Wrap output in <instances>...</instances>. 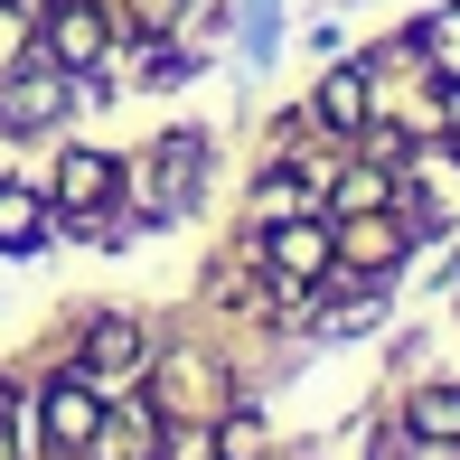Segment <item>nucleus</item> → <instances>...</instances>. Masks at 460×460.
<instances>
[{
	"label": "nucleus",
	"mask_w": 460,
	"mask_h": 460,
	"mask_svg": "<svg viewBox=\"0 0 460 460\" xmlns=\"http://www.w3.org/2000/svg\"><path fill=\"white\" fill-rule=\"evenodd\" d=\"M273 10H282V0H244V57L273 48Z\"/></svg>",
	"instance_id": "f8f14e48"
},
{
	"label": "nucleus",
	"mask_w": 460,
	"mask_h": 460,
	"mask_svg": "<svg viewBox=\"0 0 460 460\" xmlns=\"http://www.w3.org/2000/svg\"><path fill=\"white\" fill-rule=\"evenodd\" d=\"M273 263H282L291 282L329 273V226H273Z\"/></svg>",
	"instance_id": "0eeeda50"
},
{
	"label": "nucleus",
	"mask_w": 460,
	"mask_h": 460,
	"mask_svg": "<svg viewBox=\"0 0 460 460\" xmlns=\"http://www.w3.org/2000/svg\"><path fill=\"white\" fill-rule=\"evenodd\" d=\"M48 235V217H38L29 188H0V254H29V244Z\"/></svg>",
	"instance_id": "9b49d317"
},
{
	"label": "nucleus",
	"mask_w": 460,
	"mask_h": 460,
	"mask_svg": "<svg viewBox=\"0 0 460 460\" xmlns=\"http://www.w3.org/2000/svg\"><path fill=\"white\" fill-rule=\"evenodd\" d=\"M404 423H413V442H460V385H423Z\"/></svg>",
	"instance_id": "6e6552de"
},
{
	"label": "nucleus",
	"mask_w": 460,
	"mask_h": 460,
	"mask_svg": "<svg viewBox=\"0 0 460 460\" xmlns=\"http://www.w3.org/2000/svg\"><path fill=\"white\" fill-rule=\"evenodd\" d=\"M320 122L329 132H367V66H348V75L320 85Z\"/></svg>",
	"instance_id": "1a4fd4ad"
},
{
	"label": "nucleus",
	"mask_w": 460,
	"mask_h": 460,
	"mask_svg": "<svg viewBox=\"0 0 460 460\" xmlns=\"http://www.w3.org/2000/svg\"><path fill=\"white\" fill-rule=\"evenodd\" d=\"M19 48H29V19H19V10H10V0H0V75H10V66H19Z\"/></svg>",
	"instance_id": "ddd939ff"
},
{
	"label": "nucleus",
	"mask_w": 460,
	"mask_h": 460,
	"mask_svg": "<svg viewBox=\"0 0 460 460\" xmlns=\"http://www.w3.org/2000/svg\"><path fill=\"white\" fill-rule=\"evenodd\" d=\"M66 113V75H19V85H0V122L10 132H38V122Z\"/></svg>",
	"instance_id": "20e7f679"
},
{
	"label": "nucleus",
	"mask_w": 460,
	"mask_h": 460,
	"mask_svg": "<svg viewBox=\"0 0 460 460\" xmlns=\"http://www.w3.org/2000/svg\"><path fill=\"white\" fill-rule=\"evenodd\" d=\"M85 367H94V376H132V367H141V320L103 310V320L85 329Z\"/></svg>",
	"instance_id": "39448f33"
},
{
	"label": "nucleus",
	"mask_w": 460,
	"mask_h": 460,
	"mask_svg": "<svg viewBox=\"0 0 460 460\" xmlns=\"http://www.w3.org/2000/svg\"><path fill=\"white\" fill-rule=\"evenodd\" d=\"M413 48L432 57V75H442V85H460V0H451V10H432L423 29H413Z\"/></svg>",
	"instance_id": "9d476101"
},
{
	"label": "nucleus",
	"mask_w": 460,
	"mask_h": 460,
	"mask_svg": "<svg viewBox=\"0 0 460 460\" xmlns=\"http://www.w3.org/2000/svg\"><path fill=\"white\" fill-rule=\"evenodd\" d=\"M38 423H48V442H57V451H94V442H103V404H94L85 376H57L48 404H38Z\"/></svg>",
	"instance_id": "f257e3e1"
},
{
	"label": "nucleus",
	"mask_w": 460,
	"mask_h": 460,
	"mask_svg": "<svg viewBox=\"0 0 460 460\" xmlns=\"http://www.w3.org/2000/svg\"><path fill=\"white\" fill-rule=\"evenodd\" d=\"M48 48H57V66H94V57H103V10H94V0H66L57 29H48Z\"/></svg>",
	"instance_id": "423d86ee"
},
{
	"label": "nucleus",
	"mask_w": 460,
	"mask_h": 460,
	"mask_svg": "<svg viewBox=\"0 0 460 460\" xmlns=\"http://www.w3.org/2000/svg\"><path fill=\"white\" fill-rule=\"evenodd\" d=\"M113 188H122V170H113L103 151H66V160H57V198H66L75 226H85L94 207H113Z\"/></svg>",
	"instance_id": "7ed1b4c3"
},
{
	"label": "nucleus",
	"mask_w": 460,
	"mask_h": 460,
	"mask_svg": "<svg viewBox=\"0 0 460 460\" xmlns=\"http://www.w3.org/2000/svg\"><path fill=\"white\" fill-rule=\"evenodd\" d=\"M198 179H207V141H198V132H170V141H160V160H151V207H160V217H179V207L198 198Z\"/></svg>",
	"instance_id": "f03ea898"
}]
</instances>
